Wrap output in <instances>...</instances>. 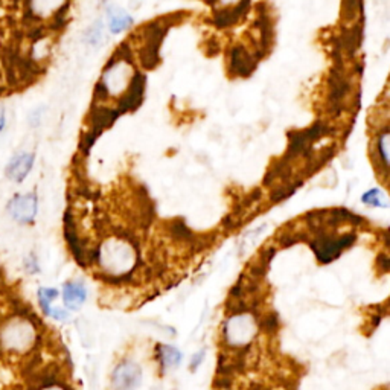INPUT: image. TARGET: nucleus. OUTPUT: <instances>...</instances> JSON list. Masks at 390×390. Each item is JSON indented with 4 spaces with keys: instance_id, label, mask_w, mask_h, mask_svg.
Wrapping results in <instances>:
<instances>
[{
    "instance_id": "20e7f679",
    "label": "nucleus",
    "mask_w": 390,
    "mask_h": 390,
    "mask_svg": "<svg viewBox=\"0 0 390 390\" xmlns=\"http://www.w3.org/2000/svg\"><path fill=\"white\" fill-rule=\"evenodd\" d=\"M355 242L354 233H346L342 237L329 235L328 232H317L316 238L311 241V249L320 263L328 264L342 255L343 250L351 247Z\"/></svg>"
},
{
    "instance_id": "6e6552de",
    "label": "nucleus",
    "mask_w": 390,
    "mask_h": 390,
    "mask_svg": "<svg viewBox=\"0 0 390 390\" xmlns=\"http://www.w3.org/2000/svg\"><path fill=\"white\" fill-rule=\"evenodd\" d=\"M144 92H145V76L141 72H134L132 80H130L128 88L123 93V98L119 99L118 109H116L119 111V115L128 113V111H133L141 106L144 101Z\"/></svg>"
},
{
    "instance_id": "1a4fd4ad",
    "label": "nucleus",
    "mask_w": 390,
    "mask_h": 390,
    "mask_svg": "<svg viewBox=\"0 0 390 390\" xmlns=\"http://www.w3.org/2000/svg\"><path fill=\"white\" fill-rule=\"evenodd\" d=\"M256 58L250 55L247 49L242 46L232 48L230 52V69L232 74L237 76H250L256 69Z\"/></svg>"
},
{
    "instance_id": "ddd939ff",
    "label": "nucleus",
    "mask_w": 390,
    "mask_h": 390,
    "mask_svg": "<svg viewBox=\"0 0 390 390\" xmlns=\"http://www.w3.org/2000/svg\"><path fill=\"white\" fill-rule=\"evenodd\" d=\"M60 296V293L57 288H50V287H41L37 291V300H39V305L43 311V314L48 316L50 314V309L54 308L52 307V303L57 300V298Z\"/></svg>"
},
{
    "instance_id": "6ab92c4d",
    "label": "nucleus",
    "mask_w": 390,
    "mask_h": 390,
    "mask_svg": "<svg viewBox=\"0 0 390 390\" xmlns=\"http://www.w3.org/2000/svg\"><path fill=\"white\" fill-rule=\"evenodd\" d=\"M49 317L52 319H55L57 322H67L69 317H71V314H69V309L66 308H62V307H57V308H52L50 309V314Z\"/></svg>"
},
{
    "instance_id": "39448f33",
    "label": "nucleus",
    "mask_w": 390,
    "mask_h": 390,
    "mask_svg": "<svg viewBox=\"0 0 390 390\" xmlns=\"http://www.w3.org/2000/svg\"><path fill=\"white\" fill-rule=\"evenodd\" d=\"M6 212L14 223L29 226L39 215V195L36 190L14 194L6 203Z\"/></svg>"
},
{
    "instance_id": "5701e85b",
    "label": "nucleus",
    "mask_w": 390,
    "mask_h": 390,
    "mask_svg": "<svg viewBox=\"0 0 390 390\" xmlns=\"http://www.w3.org/2000/svg\"><path fill=\"white\" fill-rule=\"evenodd\" d=\"M6 127V111L4 107H0V133H4Z\"/></svg>"
},
{
    "instance_id": "f3484780",
    "label": "nucleus",
    "mask_w": 390,
    "mask_h": 390,
    "mask_svg": "<svg viewBox=\"0 0 390 390\" xmlns=\"http://www.w3.org/2000/svg\"><path fill=\"white\" fill-rule=\"evenodd\" d=\"M361 11V0H343L342 14L346 22H351Z\"/></svg>"
},
{
    "instance_id": "a211bd4d",
    "label": "nucleus",
    "mask_w": 390,
    "mask_h": 390,
    "mask_svg": "<svg viewBox=\"0 0 390 390\" xmlns=\"http://www.w3.org/2000/svg\"><path fill=\"white\" fill-rule=\"evenodd\" d=\"M32 390H71L66 384H63L62 381L55 377H46L40 378L39 383L32 387Z\"/></svg>"
},
{
    "instance_id": "4468645a",
    "label": "nucleus",
    "mask_w": 390,
    "mask_h": 390,
    "mask_svg": "<svg viewBox=\"0 0 390 390\" xmlns=\"http://www.w3.org/2000/svg\"><path fill=\"white\" fill-rule=\"evenodd\" d=\"M387 144H389V130L387 127H384V130L381 133H378V137L375 141V146H377V154H378V163L383 167L384 172L387 174L389 171V154H387Z\"/></svg>"
},
{
    "instance_id": "0eeeda50",
    "label": "nucleus",
    "mask_w": 390,
    "mask_h": 390,
    "mask_svg": "<svg viewBox=\"0 0 390 390\" xmlns=\"http://www.w3.org/2000/svg\"><path fill=\"white\" fill-rule=\"evenodd\" d=\"M36 163V154L31 151H19L8 160L5 167L6 179L15 185H20L29 176Z\"/></svg>"
},
{
    "instance_id": "9d476101",
    "label": "nucleus",
    "mask_w": 390,
    "mask_h": 390,
    "mask_svg": "<svg viewBox=\"0 0 390 390\" xmlns=\"http://www.w3.org/2000/svg\"><path fill=\"white\" fill-rule=\"evenodd\" d=\"M62 296H63V303L66 309L78 311L83 307V303L88 300V288H85V285L83 282H78V281L66 282L63 285Z\"/></svg>"
},
{
    "instance_id": "b1692460",
    "label": "nucleus",
    "mask_w": 390,
    "mask_h": 390,
    "mask_svg": "<svg viewBox=\"0 0 390 390\" xmlns=\"http://www.w3.org/2000/svg\"><path fill=\"white\" fill-rule=\"evenodd\" d=\"M4 41H5V36H4V28H2V26H0V48H2Z\"/></svg>"
},
{
    "instance_id": "2eb2a0df",
    "label": "nucleus",
    "mask_w": 390,
    "mask_h": 390,
    "mask_svg": "<svg viewBox=\"0 0 390 390\" xmlns=\"http://www.w3.org/2000/svg\"><path fill=\"white\" fill-rule=\"evenodd\" d=\"M361 202L372 207H387L389 206L386 194L378 188H372L368 190V193L363 194Z\"/></svg>"
},
{
    "instance_id": "412c9836",
    "label": "nucleus",
    "mask_w": 390,
    "mask_h": 390,
    "mask_svg": "<svg viewBox=\"0 0 390 390\" xmlns=\"http://www.w3.org/2000/svg\"><path fill=\"white\" fill-rule=\"evenodd\" d=\"M43 111H45V109H43V107H39V109H36V110H32V111H31L29 118H28L29 125H32V127H39V125H40V123H41V116H43Z\"/></svg>"
},
{
    "instance_id": "9b49d317",
    "label": "nucleus",
    "mask_w": 390,
    "mask_h": 390,
    "mask_svg": "<svg viewBox=\"0 0 390 390\" xmlns=\"http://www.w3.org/2000/svg\"><path fill=\"white\" fill-rule=\"evenodd\" d=\"M107 22L111 34H119L127 31L133 25V17L118 6H111L107 10Z\"/></svg>"
},
{
    "instance_id": "dca6fc26",
    "label": "nucleus",
    "mask_w": 390,
    "mask_h": 390,
    "mask_svg": "<svg viewBox=\"0 0 390 390\" xmlns=\"http://www.w3.org/2000/svg\"><path fill=\"white\" fill-rule=\"evenodd\" d=\"M104 40H106V36H104V25L102 22H95L88 29V32H85V41H88L90 46L98 48L102 45Z\"/></svg>"
},
{
    "instance_id": "393cba45",
    "label": "nucleus",
    "mask_w": 390,
    "mask_h": 390,
    "mask_svg": "<svg viewBox=\"0 0 390 390\" xmlns=\"http://www.w3.org/2000/svg\"><path fill=\"white\" fill-rule=\"evenodd\" d=\"M102 2H106V0H102Z\"/></svg>"
},
{
    "instance_id": "7ed1b4c3",
    "label": "nucleus",
    "mask_w": 390,
    "mask_h": 390,
    "mask_svg": "<svg viewBox=\"0 0 390 390\" xmlns=\"http://www.w3.org/2000/svg\"><path fill=\"white\" fill-rule=\"evenodd\" d=\"M259 323L256 317L247 311H241L230 316L223 328L224 342L230 348H246L255 340L258 334Z\"/></svg>"
},
{
    "instance_id": "423d86ee",
    "label": "nucleus",
    "mask_w": 390,
    "mask_h": 390,
    "mask_svg": "<svg viewBox=\"0 0 390 390\" xmlns=\"http://www.w3.org/2000/svg\"><path fill=\"white\" fill-rule=\"evenodd\" d=\"M142 383V370L132 360L120 361L111 375V386L115 390H136Z\"/></svg>"
},
{
    "instance_id": "f257e3e1",
    "label": "nucleus",
    "mask_w": 390,
    "mask_h": 390,
    "mask_svg": "<svg viewBox=\"0 0 390 390\" xmlns=\"http://www.w3.org/2000/svg\"><path fill=\"white\" fill-rule=\"evenodd\" d=\"M41 333L37 320L20 311L0 316V358L13 363L29 358L37 351Z\"/></svg>"
},
{
    "instance_id": "4be33fe9",
    "label": "nucleus",
    "mask_w": 390,
    "mask_h": 390,
    "mask_svg": "<svg viewBox=\"0 0 390 390\" xmlns=\"http://www.w3.org/2000/svg\"><path fill=\"white\" fill-rule=\"evenodd\" d=\"M204 360V349H202L200 352H197L193 360H190V370H195L198 366L202 365V361Z\"/></svg>"
},
{
    "instance_id": "f03ea898",
    "label": "nucleus",
    "mask_w": 390,
    "mask_h": 390,
    "mask_svg": "<svg viewBox=\"0 0 390 390\" xmlns=\"http://www.w3.org/2000/svg\"><path fill=\"white\" fill-rule=\"evenodd\" d=\"M95 261L106 272L109 279H123L133 272L137 261V253L134 241H130L124 237H116L109 239L97 249Z\"/></svg>"
},
{
    "instance_id": "aec40b11",
    "label": "nucleus",
    "mask_w": 390,
    "mask_h": 390,
    "mask_svg": "<svg viewBox=\"0 0 390 390\" xmlns=\"http://www.w3.org/2000/svg\"><path fill=\"white\" fill-rule=\"evenodd\" d=\"M25 268H26V272L28 273H37L40 272V268H39V261H37V256L31 253L28 255V258L25 259Z\"/></svg>"
},
{
    "instance_id": "f8f14e48",
    "label": "nucleus",
    "mask_w": 390,
    "mask_h": 390,
    "mask_svg": "<svg viewBox=\"0 0 390 390\" xmlns=\"http://www.w3.org/2000/svg\"><path fill=\"white\" fill-rule=\"evenodd\" d=\"M159 358L163 368H177L181 361V354L174 346H168V344H160L159 346Z\"/></svg>"
}]
</instances>
